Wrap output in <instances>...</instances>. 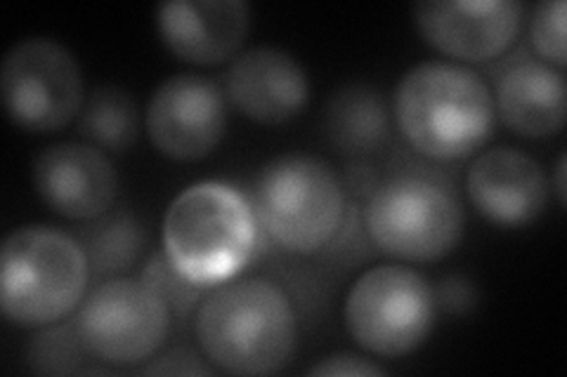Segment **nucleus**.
Here are the masks:
<instances>
[{
  "label": "nucleus",
  "instance_id": "f257e3e1",
  "mask_svg": "<svg viewBox=\"0 0 567 377\" xmlns=\"http://www.w3.org/2000/svg\"><path fill=\"white\" fill-rule=\"evenodd\" d=\"M194 339L213 370L241 377L275 375L298 349V314L289 293L270 279L216 285L194 314Z\"/></svg>",
  "mask_w": 567,
  "mask_h": 377
},
{
  "label": "nucleus",
  "instance_id": "f03ea898",
  "mask_svg": "<svg viewBox=\"0 0 567 377\" xmlns=\"http://www.w3.org/2000/svg\"><path fill=\"white\" fill-rule=\"evenodd\" d=\"M393 114L410 147L440 164L485 147L496 125L494 95L485 78L468 66L440 60L404 71Z\"/></svg>",
  "mask_w": 567,
  "mask_h": 377
},
{
  "label": "nucleus",
  "instance_id": "7ed1b4c3",
  "mask_svg": "<svg viewBox=\"0 0 567 377\" xmlns=\"http://www.w3.org/2000/svg\"><path fill=\"white\" fill-rule=\"evenodd\" d=\"M258 239L251 201L233 185L213 179L177 193L162 224L164 258L194 289L237 279L254 260Z\"/></svg>",
  "mask_w": 567,
  "mask_h": 377
},
{
  "label": "nucleus",
  "instance_id": "20e7f679",
  "mask_svg": "<svg viewBox=\"0 0 567 377\" xmlns=\"http://www.w3.org/2000/svg\"><path fill=\"white\" fill-rule=\"evenodd\" d=\"M91 274L85 248L71 233L17 227L0 248V312L17 328L52 326L81 307Z\"/></svg>",
  "mask_w": 567,
  "mask_h": 377
},
{
  "label": "nucleus",
  "instance_id": "39448f33",
  "mask_svg": "<svg viewBox=\"0 0 567 377\" xmlns=\"http://www.w3.org/2000/svg\"><path fill=\"white\" fill-rule=\"evenodd\" d=\"M254 214L279 250L298 258L322 253L346 222V189L336 170L312 154H281L254 177Z\"/></svg>",
  "mask_w": 567,
  "mask_h": 377
},
{
  "label": "nucleus",
  "instance_id": "423d86ee",
  "mask_svg": "<svg viewBox=\"0 0 567 377\" xmlns=\"http://www.w3.org/2000/svg\"><path fill=\"white\" fill-rule=\"evenodd\" d=\"M367 237L383 255L400 262H435L458 248L466 212L456 193L419 172L388 177L364 208Z\"/></svg>",
  "mask_w": 567,
  "mask_h": 377
},
{
  "label": "nucleus",
  "instance_id": "0eeeda50",
  "mask_svg": "<svg viewBox=\"0 0 567 377\" xmlns=\"http://www.w3.org/2000/svg\"><path fill=\"white\" fill-rule=\"evenodd\" d=\"M435 318V289L404 264L367 269L350 285L343 304V321L354 345L381 358H402L421 349Z\"/></svg>",
  "mask_w": 567,
  "mask_h": 377
},
{
  "label": "nucleus",
  "instance_id": "6e6552de",
  "mask_svg": "<svg viewBox=\"0 0 567 377\" xmlns=\"http://www.w3.org/2000/svg\"><path fill=\"white\" fill-rule=\"evenodd\" d=\"M0 100L20 130L41 135L62 130L83 109V69L60 41L31 35L6 52L0 64Z\"/></svg>",
  "mask_w": 567,
  "mask_h": 377
},
{
  "label": "nucleus",
  "instance_id": "1a4fd4ad",
  "mask_svg": "<svg viewBox=\"0 0 567 377\" xmlns=\"http://www.w3.org/2000/svg\"><path fill=\"white\" fill-rule=\"evenodd\" d=\"M76 331L87 356L100 364L116 368L145 364L168 339V300L147 281L110 279L83 297Z\"/></svg>",
  "mask_w": 567,
  "mask_h": 377
},
{
  "label": "nucleus",
  "instance_id": "9d476101",
  "mask_svg": "<svg viewBox=\"0 0 567 377\" xmlns=\"http://www.w3.org/2000/svg\"><path fill=\"white\" fill-rule=\"evenodd\" d=\"M145 128L154 149L192 164L210 156L227 133V102L216 81L175 74L156 85L147 102Z\"/></svg>",
  "mask_w": 567,
  "mask_h": 377
},
{
  "label": "nucleus",
  "instance_id": "9b49d317",
  "mask_svg": "<svg viewBox=\"0 0 567 377\" xmlns=\"http://www.w3.org/2000/svg\"><path fill=\"white\" fill-rule=\"evenodd\" d=\"M523 14L518 0H423L412 8L425 43L471 64L504 55L518 39Z\"/></svg>",
  "mask_w": 567,
  "mask_h": 377
},
{
  "label": "nucleus",
  "instance_id": "f8f14e48",
  "mask_svg": "<svg viewBox=\"0 0 567 377\" xmlns=\"http://www.w3.org/2000/svg\"><path fill=\"white\" fill-rule=\"evenodd\" d=\"M33 189L66 220L87 222L110 212L118 199V172L102 149L60 142L33 158Z\"/></svg>",
  "mask_w": 567,
  "mask_h": 377
},
{
  "label": "nucleus",
  "instance_id": "ddd939ff",
  "mask_svg": "<svg viewBox=\"0 0 567 377\" xmlns=\"http://www.w3.org/2000/svg\"><path fill=\"white\" fill-rule=\"evenodd\" d=\"M310 76L291 52L275 45L248 48L225 74V95L235 109L258 125H281L310 102Z\"/></svg>",
  "mask_w": 567,
  "mask_h": 377
},
{
  "label": "nucleus",
  "instance_id": "4468645a",
  "mask_svg": "<svg viewBox=\"0 0 567 377\" xmlns=\"http://www.w3.org/2000/svg\"><path fill=\"white\" fill-rule=\"evenodd\" d=\"M466 193L477 214L489 224L520 229L546 210L548 179L529 154L513 147H494L471 164Z\"/></svg>",
  "mask_w": 567,
  "mask_h": 377
},
{
  "label": "nucleus",
  "instance_id": "2eb2a0df",
  "mask_svg": "<svg viewBox=\"0 0 567 377\" xmlns=\"http://www.w3.org/2000/svg\"><path fill=\"white\" fill-rule=\"evenodd\" d=\"M156 31L177 60L216 66L235 60L251 31L246 0H168L156 8Z\"/></svg>",
  "mask_w": 567,
  "mask_h": 377
},
{
  "label": "nucleus",
  "instance_id": "dca6fc26",
  "mask_svg": "<svg viewBox=\"0 0 567 377\" xmlns=\"http://www.w3.org/2000/svg\"><path fill=\"white\" fill-rule=\"evenodd\" d=\"M494 112L508 130L527 139L560 133L567 121L563 71L535 60L511 66L496 85Z\"/></svg>",
  "mask_w": 567,
  "mask_h": 377
},
{
  "label": "nucleus",
  "instance_id": "f3484780",
  "mask_svg": "<svg viewBox=\"0 0 567 377\" xmlns=\"http://www.w3.org/2000/svg\"><path fill=\"white\" fill-rule=\"evenodd\" d=\"M324 135L346 156L381 151L390 137V112L381 90L358 81L336 90L324 109Z\"/></svg>",
  "mask_w": 567,
  "mask_h": 377
},
{
  "label": "nucleus",
  "instance_id": "a211bd4d",
  "mask_svg": "<svg viewBox=\"0 0 567 377\" xmlns=\"http://www.w3.org/2000/svg\"><path fill=\"white\" fill-rule=\"evenodd\" d=\"M79 133L97 149L126 154L140 133V112L128 90L118 85L91 90L79 114Z\"/></svg>",
  "mask_w": 567,
  "mask_h": 377
},
{
  "label": "nucleus",
  "instance_id": "6ab92c4d",
  "mask_svg": "<svg viewBox=\"0 0 567 377\" xmlns=\"http://www.w3.org/2000/svg\"><path fill=\"white\" fill-rule=\"evenodd\" d=\"M81 243L91 260V272L118 274L131 269L147 245V231L135 214L121 210L102 214L81 233Z\"/></svg>",
  "mask_w": 567,
  "mask_h": 377
},
{
  "label": "nucleus",
  "instance_id": "aec40b11",
  "mask_svg": "<svg viewBox=\"0 0 567 377\" xmlns=\"http://www.w3.org/2000/svg\"><path fill=\"white\" fill-rule=\"evenodd\" d=\"M85 347L74 323H52L41 328L31 337L27 347V364L33 373L41 375H71L81 373V364L85 362Z\"/></svg>",
  "mask_w": 567,
  "mask_h": 377
},
{
  "label": "nucleus",
  "instance_id": "412c9836",
  "mask_svg": "<svg viewBox=\"0 0 567 377\" xmlns=\"http://www.w3.org/2000/svg\"><path fill=\"white\" fill-rule=\"evenodd\" d=\"M565 0H542L529 14V43L537 55L554 69H565Z\"/></svg>",
  "mask_w": 567,
  "mask_h": 377
},
{
  "label": "nucleus",
  "instance_id": "4be33fe9",
  "mask_svg": "<svg viewBox=\"0 0 567 377\" xmlns=\"http://www.w3.org/2000/svg\"><path fill=\"white\" fill-rule=\"evenodd\" d=\"M308 375H312V377H379V375H388V370L360 354L339 352V354H329L324 358H319V362L308 370Z\"/></svg>",
  "mask_w": 567,
  "mask_h": 377
},
{
  "label": "nucleus",
  "instance_id": "5701e85b",
  "mask_svg": "<svg viewBox=\"0 0 567 377\" xmlns=\"http://www.w3.org/2000/svg\"><path fill=\"white\" fill-rule=\"evenodd\" d=\"M206 358L199 356L197 352L185 349V347H175L166 352L164 356H158L154 364L147 368H142L140 373L145 375H210L213 366L204 364Z\"/></svg>",
  "mask_w": 567,
  "mask_h": 377
},
{
  "label": "nucleus",
  "instance_id": "b1692460",
  "mask_svg": "<svg viewBox=\"0 0 567 377\" xmlns=\"http://www.w3.org/2000/svg\"><path fill=\"white\" fill-rule=\"evenodd\" d=\"M437 304H445L450 312H464L471 310V304H475V291L471 289V283L461 276H447L440 285V293H435Z\"/></svg>",
  "mask_w": 567,
  "mask_h": 377
},
{
  "label": "nucleus",
  "instance_id": "393cba45",
  "mask_svg": "<svg viewBox=\"0 0 567 377\" xmlns=\"http://www.w3.org/2000/svg\"><path fill=\"white\" fill-rule=\"evenodd\" d=\"M565 172H567V156L560 154L554 168V191H556V201L560 208L567 203V187H565Z\"/></svg>",
  "mask_w": 567,
  "mask_h": 377
}]
</instances>
